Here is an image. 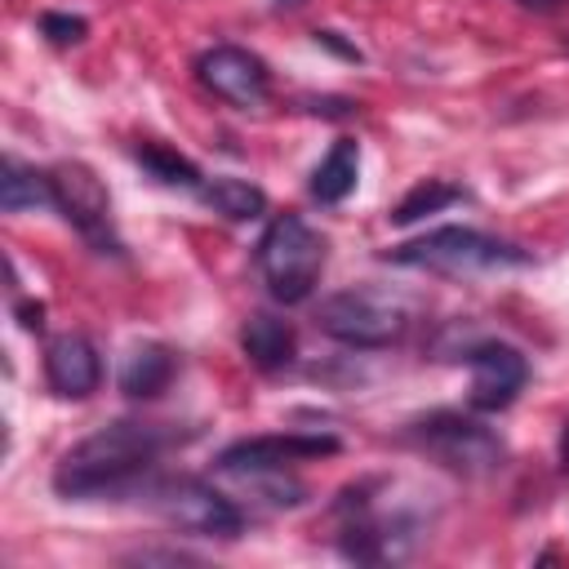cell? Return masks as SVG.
Returning a JSON list of instances; mask_svg holds the SVG:
<instances>
[{
    "label": "cell",
    "instance_id": "44dd1931",
    "mask_svg": "<svg viewBox=\"0 0 569 569\" xmlns=\"http://www.w3.org/2000/svg\"><path fill=\"white\" fill-rule=\"evenodd\" d=\"M18 316H22V325H27V329H40V325H44V307H40V302H22V307H18Z\"/></svg>",
    "mask_w": 569,
    "mask_h": 569
},
{
    "label": "cell",
    "instance_id": "6da1fadb",
    "mask_svg": "<svg viewBox=\"0 0 569 569\" xmlns=\"http://www.w3.org/2000/svg\"><path fill=\"white\" fill-rule=\"evenodd\" d=\"M173 440L182 436L169 431L164 422H133V418L107 422L102 431L84 436L58 458L53 489L71 502L147 493L156 480V462Z\"/></svg>",
    "mask_w": 569,
    "mask_h": 569
},
{
    "label": "cell",
    "instance_id": "3957f363",
    "mask_svg": "<svg viewBox=\"0 0 569 569\" xmlns=\"http://www.w3.org/2000/svg\"><path fill=\"white\" fill-rule=\"evenodd\" d=\"M258 271L276 302L311 298V289L325 271V236L316 227H307L298 213L271 218V227L258 240Z\"/></svg>",
    "mask_w": 569,
    "mask_h": 569
},
{
    "label": "cell",
    "instance_id": "52a82bcc",
    "mask_svg": "<svg viewBox=\"0 0 569 569\" xmlns=\"http://www.w3.org/2000/svg\"><path fill=\"white\" fill-rule=\"evenodd\" d=\"M53 182V209H62V218L98 249V253H120V240L111 231V200L102 191V182L93 178V169L84 164H58L49 169Z\"/></svg>",
    "mask_w": 569,
    "mask_h": 569
},
{
    "label": "cell",
    "instance_id": "9a60e30c",
    "mask_svg": "<svg viewBox=\"0 0 569 569\" xmlns=\"http://www.w3.org/2000/svg\"><path fill=\"white\" fill-rule=\"evenodd\" d=\"M200 200L213 213L231 218V222H249V218H258L267 209V196L253 182H244V178H213V182L200 187Z\"/></svg>",
    "mask_w": 569,
    "mask_h": 569
},
{
    "label": "cell",
    "instance_id": "e0dca14e",
    "mask_svg": "<svg viewBox=\"0 0 569 569\" xmlns=\"http://www.w3.org/2000/svg\"><path fill=\"white\" fill-rule=\"evenodd\" d=\"M0 204H4V213H22V209H36V204H53V182H49V173H36V169H22L18 160H4V173H0Z\"/></svg>",
    "mask_w": 569,
    "mask_h": 569
},
{
    "label": "cell",
    "instance_id": "9c48e42d",
    "mask_svg": "<svg viewBox=\"0 0 569 569\" xmlns=\"http://www.w3.org/2000/svg\"><path fill=\"white\" fill-rule=\"evenodd\" d=\"M467 369H471V409L480 413H498L507 409L529 378V360L511 347V342H480L467 351Z\"/></svg>",
    "mask_w": 569,
    "mask_h": 569
},
{
    "label": "cell",
    "instance_id": "7c38bea8",
    "mask_svg": "<svg viewBox=\"0 0 569 569\" xmlns=\"http://www.w3.org/2000/svg\"><path fill=\"white\" fill-rule=\"evenodd\" d=\"M240 351H244L258 369L276 373V369H289V365H293V356H298V333H293L289 320H280V316H271V311H253V316L240 325Z\"/></svg>",
    "mask_w": 569,
    "mask_h": 569
},
{
    "label": "cell",
    "instance_id": "7402d4cb",
    "mask_svg": "<svg viewBox=\"0 0 569 569\" xmlns=\"http://www.w3.org/2000/svg\"><path fill=\"white\" fill-rule=\"evenodd\" d=\"M516 4H525V9H551V4H560V0H516Z\"/></svg>",
    "mask_w": 569,
    "mask_h": 569
},
{
    "label": "cell",
    "instance_id": "ffe728a7",
    "mask_svg": "<svg viewBox=\"0 0 569 569\" xmlns=\"http://www.w3.org/2000/svg\"><path fill=\"white\" fill-rule=\"evenodd\" d=\"M316 44H325V49H333V53H342V58L360 62V49H356V44H342V40H338V31H316Z\"/></svg>",
    "mask_w": 569,
    "mask_h": 569
},
{
    "label": "cell",
    "instance_id": "2e32d148",
    "mask_svg": "<svg viewBox=\"0 0 569 569\" xmlns=\"http://www.w3.org/2000/svg\"><path fill=\"white\" fill-rule=\"evenodd\" d=\"M133 160L156 178V182H164V187H187V191H200L204 182H200V169L187 160V156H178L173 147H164V142H138L133 147Z\"/></svg>",
    "mask_w": 569,
    "mask_h": 569
},
{
    "label": "cell",
    "instance_id": "30bf717a",
    "mask_svg": "<svg viewBox=\"0 0 569 569\" xmlns=\"http://www.w3.org/2000/svg\"><path fill=\"white\" fill-rule=\"evenodd\" d=\"M338 453V440L333 436H253V440H236L218 453V467L222 471H284L293 462H307V458H329Z\"/></svg>",
    "mask_w": 569,
    "mask_h": 569
},
{
    "label": "cell",
    "instance_id": "d6986e66",
    "mask_svg": "<svg viewBox=\"0 0 569 569\" xmlns=\"http://www.w3.org/2000/svg\"><path fill=\"white\" fill-rule=\"evenodd\" d=\"M40 31L53 40V44H76V40H84V18H76V13H40Z\"/></svg>",
    "mask_w": 569,
    "mask_h": 569
},
{
    "label": "cell",
    "instance_id": "8fae6325",
    "mask_svg": "<svg viewBox=\"0 0 569 569\" xmlns=\"http://www.w3.org/2000/svg\"><path fill=\"white\" fill-rule=\"evenodd\" d=\"M44 378L53 387V396L62 400H84L98 391L102 382V360L98 347L84 333H62L44 347Z\"/></svg>",
    "mask_w": 569,
    "mask_h": 569
},
{
    "label": "cell",
    "instance_id": "5bb4252c",
    "mask_svg": "<svg viewBox=\"0 0 569 569\" xmlns=\"http://www.w3.org/2000/svg\"><path fill=\"white\" fill-rule=\"evenodd\" d=\"M356 178H360V147L351 138H338L329 156L311 169V196L320 204H338L356 191Z\"/></svg>",
    "mask_w": 569,
    "mask_h": 569
},
{
    "label": "cell",
    "instance_id": "603a6c76",
    "mask_svg": "<svg viewBox=\"0 0 569 569\" xmlns=\"http://www.w3.org/2000/svg\"><path fill=\"white\" fill-rule=\"evenodd\" d=\"M276 4H280V9H293V4H302V0H276Z\"/></svg>",
    "mask_w": 569,
    "mask_h": 569
},
{
    "label": "cell",
    "instance_id": "8992f818",
    "mask_svg": "<svg viewBox=\"0 0 569 569\" xmlns=\"http://www.w3.org/2000/svg\"><path fill=\"white\" fill-rule=\"evenodd\" d=\"M320 329L347 347H387L405 333V307L382 298V293H369V289H347V293H333L320 302Z\"/></svg>",
    "mask_w": 569,
    "mask_h": 569
},
{
    "label": "cell",
    "instance_id": "ac0fdd59",
    "mask_svg": "<svg viewBox=\"0 0 569 569\" xmlns=\"http://www.w3.org/2000/svg\"><path fill=\"white\" fill-rule=\"evenodd\" d=\"M462 196H467L462 187H453V182H445V178H427V182H418V187L391 209V222L409 227V222H418V218H427V213H440L445 204H453V200H462Z\"/></svg>",
    "mask_w": 569,
    "mask_h": 569
},
{
    "label": "cell",
    "instance_id": "5b68a950",
    "mask_svg": "<svg viewBox=\"0 0 569 569\" xmlns=\"http://www.w3.org/2000/svg\"><path fill=\"white\" fill-rule=\"evenodd\" d=\"M147 498L173 529L196 533V538H240V529H244V511L196 476L151 480Z\"/></svg>",
    "mask_w": 569,
    "mask_h": 569
},
{
    "label": "cell",
    "instance_id": "4fadbf2b",
    "mask_svg": "<svg viewBox=\"0 0 569 569\" xmlns=\"http://www.w3.org/2000/svg\"><path fill=\"white\" fill-rule=\"evenodd\" d=\"M173 378H178V356L164 342H142L120 365V391L129 400H156L169 391Z\"/></svg>",
    "mask_w": 569,
    "mask_h": 569
},
{
    "label": "cell",
    "instance_id": "7a4b0ae2",
    "mask_svg": "<svg viewBox=\"0 0 569 569\" xmlns=\"http://www.w3.org/2000/svg\"><path fill=\"white\" fill-rule=\"evenodd\" d=\"M387 262L422 267V271H440V276H476V271H493V267H525L529 253L498 236L471 231V227H440L409 244L387 249Z\"/></svg>",
    "mask_w": 569,
    "mask_h": 569
},
{
    "label": "cell",
    "instance_id": "277c9868",
    "mask_svg": "<svg viewBox=\"0 0 569 569\" xmlns=\"http://www.w3.org/2000/svg\"><path fill=\"white\" fill-rule=\"evenodd\" d=\"M409 440H413L427 458H436L440 467H449V471H458V476H489V471H498L502 458H507L502 440H498L489 427H480L476 418L449 413V409L418 418V422L409 427Z\"/></svg>",
    "mask_w": 569,
    "mask_h": 569
},
{
    "label": "cell",
    "instance_id": "ba28073f",
    "mask_svg": "<svg viewBox=\"0 0 569 569\" xmlns=\"http://www.w3.org/2000/svg\"><path fill=\"white\" fill-rule=\"evenodd\" d=\"M196 76H200V84L213 98H222L231 107H244V111L249 107H262L271 98V71H267V62L258 53L240 49V44H213V49H204L196 58Z\"/></svg>",
    "mask_w": 569,
    "mask_h": 569
}]
</instances>
